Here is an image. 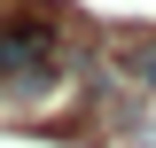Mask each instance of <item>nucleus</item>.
<instances>
[{"label":"nucleus","instance_id":"obj_1","mask_svg":"<svg viewBox=\"0 0 156 148\" xmlns=\"http://www.w3.org/2000/svg\"><path fill=\"white\" fill-rule=\"evenodd\" d=\"M47 70H55V39H47V23H0V78L39 86Z\"/></svg>","mask_w":156,"mask_h":148},{"label":"nucleus","instance_id":"obj_2","mask_svg":"<svg viewBox=\"0 0 156 148\" xmlns=\"http://www.w3.org/2000/svg\"><path fill=\"white\" fill-rule=\"evenodd\" d=\"M133 78H140V86H156V47H140V55H133Z\"/></svg>","mask_w":156,"mask_h":148},{"label":"nucleus","instance_id":"obj_3","mask_svg":"<svg viewBox=\"0 0 156 148\" xmlns=\"http://www.w3.org/2000/svg\"><path fill=\"white\" fill-rule=\"evenodd\" d=\"M133 148H156V125H140V140H133Z\"/></svg>","mask_w":156,"mask_h":148}]
</instances>
